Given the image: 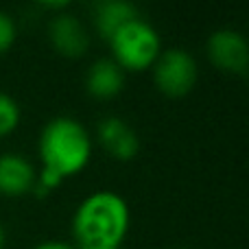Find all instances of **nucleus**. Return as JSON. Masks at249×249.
<instances>
[{
	"label": "nucleus",
	"instance_id": "f257e3e1",
	"mask_svg": "<svg viewBox=\"0 0 249 249\" xmlns=\"http://www.w3.org/2000/svg\"><path fill=\"white\" fill-rule=\"evenodd\" d=\"M37 153L42 171L37 173L33 193L42 197L88 166L92 158V136L77 118L55 116L39 133Z\"/></svg>",
	"mask_w": 249,
	"mask_h": 249
},
{
	"label": "nucleus",
	"instance_id": "f03ea898",
	"mask_svg": "<svg viewBox=\"0 0 249 249\" xmlns=\"http://www.w3.org/2000/svg\"><path fill=\"white\" fill-rule=\"evenodd\" d=\"M131 210L123 195L94 190L72 214V236L79 249H121L129 234Z\"/></svg>",
	"mask_w": 249,
	"mask_h": 249
},
{
	"label": "nucleus",
	"instance_id": "7ed1b4c3",
	"mask_svg": "<svg viewBox=\"0 0 249 249\" xmlns=\"http://www.w3.org/2000/svg\"><path fill=\"white\" fill-rule=\"evenodd\" d=\"M107 42L112 48V59L123 70L131 72H142L153 66L162 53V39L158 29L140 16L123 24Z\"/></svg>",
	"mask_w": 249,
	"mask_h": 249
},
{
	"label": "nucleus",
	"instance_id": "20e7f679",
	"mask_svg": "<svg viewBox=\"0 0 249 249\" xmlns=\"http://www.w3.org/2000/svg\"><path fill=\"white\" fill-rule=\"evenodd\" d=\"M199 77L197 59L184 48H162L153 64V81L162 94L186 96Z\"/></svg>",
	"mask_w": 249,
	"mask_h": 249
},
{
	"label": "nucleus",
	"instance_id": "39448f33",
	"mask_svg": "<svg viewBox=\"0 0 249 249\" xmlns=\"http://www.w3.org/2000/svg\"><path fill=\"white\" fill-rule=\"evenodd\" d=\"M212 66L223 72L241 74L249 68V39L236 29H216L206 42Z\"/></svg>",
	"mask_w": 249,
	"mask_h": 249
},
{
	"label": "nucleus",
	"instance_id": "423d86ee",
	"mask_svg": "<svg viewBox=\"0 0 249 249\" xmlns=\"http://www.w3.org/2000/svg\"><path fill=\"white\" fill-rule=\"evenodd\" d=\"M48 39L51 46L64 57H81L90 46V35L83 22L68 11H59L48 22Z\"/></svg>",
	"mask_w": 249,
	"mask_h": 249
},
{
	"label": "nucleus",
	"instance_id": "0eeeda50",
	"mask_svg": "<svg viewBox=\"0 0 249 249\" xmlns=\"http://www.w3.org/2000/svg\"><path fill=\"white\" fill-rule=\"evenodd\" d=\"M37 171L22 153H0V195L2 197H24L33 193Z\"/></svg>",
	"mask_w": 249,
	"mask_h": 249
},
{
	"label": "nucleus",
	"instance_id": "6e6552de",
	"mask_svg": "<svg viewBox=\"0 0 249 249\" xmlns=\"http://www.w3.org/2000/svg\"><path fill=\"white\" fill-rule=\"evenodd\" d=\"M99 142L103 144V149L107 151L112 158H116L118 162H129L138 155L140 151V140L138 133L127 124V121L118 116H107L99 123L96 129Z\"/></svg>",
	"mask_w": 249,
	"mask_h": 249
},
{
	"label": "nucleus",
	"instance_id": "1a4fd4ad",
	"mask_svg": "<svg viewBox=\"0 0 249 249\" xmlns=\"http://www.w3.org/2000/svg\"><path fill=\"white\" fill-rule=\"evenodd\" d=\"M124 86V70L114 59H96L86 72V90L94 99H112Z\"/></svg>",
	"mask_w": 249,
	"mask_h": 249
},
{
	"label": "nucleus",
	"instance_id": "9d476101",
	"mask_svg": "<svg viewBox=\"0 0 249 249\" xmlns=\"http://www.w3.org/2000/svg\"><path fill=\"white\" fill-rule=\"evenodd\" d=\"M133 18H138V7L127 0H103L94 7V24L105 39H109Z\"/></svg>",
	"mask_w": 249,
	"mask_h": 249
},
{
	"label": "nucleus",
	"instance_id": "9b49d317",
	"mask_svg": "<svg viewBox=\"0 0 249 249\" xmlns=\"http://www.w3.org/2000/svg\"><path fill=\"white\" fill-rule=\"evenodd\" d=\"M22 118L20 103L7 92H0V138L9 136L18 129Z\"/></svg>",
	"mask_w": 249,
	"mask_h": 249
},
{
	"label": "nucleus",
	"instance_id": "f8f14e48",
	"mask_svg": "<svg viewBox=\"0 0 249 249\" xmlns=\"http://www.w3.org/2000/svg\"><path fill=\"white\" fill-rule=\"evenodd\" d=\"M16 39H18L16 20L11 18V13L0 9V55H4L16 44Z\"/></svg>",
	"mask_w": 249,
	"mask_h": 249
},
{
	"label": "nucleus",
	"instance_id": "ddd939ff",
	"mask_svg": "<svg viewBox=\"0 0 249 249\" xmlns=\"http://www.w3.org/2000/svg\"><path fill=\"white\" fill-rule=\"evenodd\" d=\"M33 249H77V247L70 245V243H66V241H42V243H37Z\"/></svg>",
	"mask_w": 249,
	"mask_h": 249
},
{
	"label": "nucleus",
	"instance_id": "4468645a",
	"mask_svg": "<svg viewBox=\"0 0 249 249\" xmlns=\"http://www.w3.org/2000/svg\"><path fill=\"white\" fill-rule=\"evenodd\" d=\"M4 247H7V230L0 223V249H4Z\"/></svg>",
	"mask_w": 249,
	"mask_h": 249
}]
</instances>
